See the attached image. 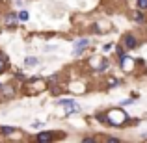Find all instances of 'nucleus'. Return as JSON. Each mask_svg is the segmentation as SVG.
<instances>
[{"instance_id": "f257e3e1", "label": "nucleus", "mask_w": 147, "mask_h": 143, "mask_svg": "<svg viewBox=\"0 0 147 143\" xmlns=\"http://www.w3.org/2000/svg\"><path fill=\"white\" fill-rule=\"evenodd\" d=\"M127 121V115H125V111L123 110H110L106 113V123L108 125H115V126H119V125H123V123Z\"/></svg>"}, {"instance_id": "f03ea898", "label": "nucleus", "mask_w": 147, "mask_h": 143, "mask_svg": "<svg viewBox=\"0 0 147 143\" xmlns=\"http://www.w3.org/2000/svg\"><path fill=\"white\" fill-rule=\"evenodd\" d=\"M17 19H19V17H17L15 13H7L6 17H4V22H6L9 28H15V24H17Z\"/></svg>"}, {"instance_id": "7ed1b4c3", "label": "nucleus", "mask_w": 147, "mask_h": 143, "mask_svg": "<svg viewBox=\"0 0 147 143\" xmlns=\"http://www.w3.org/2000/svg\"><path fill=\"white\" fill-rule=\"evenodd\" d=\"M132 65H134V61L130 60L129 56H125V54H123V56H121V67L125 69V71H130V69H132Z\"/></svg>"}, {"instance_id": "20e7f679", "label": "nucleus", "mask_w": 147, "mask_h": 143, "mask_svg": "<svg viewBox=\"0 0 147 143\" xmlns=\"http://www.w3.org/2000/svg\"><path fill=\"white\" fill-rule=\"evenodd\" d=\"M123 43H125L127 48H136V37L134 36H125V39H123Z\"/></svg>"}, {"instance_id": "39448f33", "label": "nucleus", "mask_w": 147, "mask_h": 143, "mask_svg": "<svg viewBox=\"0 0 147 143\" xmlns=\"http://www.w3.org/2000/svg\"><path fill=\"white\" fill-rule=\"evenodd\" d=\"M88 43H90V39H78L75 43V54H80V50L84 47H88Z\"/></svg>"}, {"instance_id": "423d86ee", "label": "nucleus", "mask_w": 147, "mask_h": 143, "mask_svg": "<svg viewBox=\"0 0 147 143\" xmlns=\"http://www.w3.org/2000/svg\"><path fill=\"white\" fill-rule=\"evenodd\" d=\"M37 141H41V143H45V141H50L52 140V134L50 132H39L37 134V138H36Z\"/></svg>"}, {"instance_id": "0eeeda50", "label": "nucleus", "mask_w": 147, "mask_h": 143, "mask_svg": "<svg viewBox=\"0 0 147 143\" xmlns=\"http://www.w3.org/2000/svg\"><path fill=\"white\" fill-rule=\"evenodd\" d=\"M7 67V56L0 52V73H4V69Z\"/></svg>"}, {"instance_id": "6e6552de", "label": "nucleus", "mask_w": 147, "mask_h": 143, "mask_svg": "<svg viewBox=\"0 0 147 143\" xmlns=\"http://www.w3.org/2000/svg\"><path fill=\"white\" fill-rule=\"evenodd\" d=\"M0 132H2V134H6V136H9V134L17 132V130H15L13 126H0Z\"/></svg>"}, {"instance_id": "1a4fd4ad", "label": "nucleus", "mask_w": 147, "mask_h": 143, "mask_svg": "<svg viewBox=\"0 0 147 143\" xmlns=\"http://www.w3.org/2000/svg\"><path fill=\"white\" fill-rule=\"evenodd\" d=\"M24 63H26V67H34V65H37V58L28 56V58L24 60Z\"/></svg>"}, {"instance_id": "9d476101", "label": "nucleus", "mask_w": 147, "mask_h": 143, "mask_svg": "<svg viewBox=\"0 0 147 143\" xmlns=\"http://www.w3.org/2000/svg\"><path fill=\"white\" fill-rule=\"evenodd\" d=\"M2 95L4 97H11V95H13V89H9V86H6V89L2 87Z\"/></svg>"}, {"instance_id": "9b49d317", "label": "nucleus", "mask_w": 147, "mask_h": 143, "mask_svg": "<svg viewBox=\"0 0 147 143\" xmlns=\"http://www.w3.org/2000/svg\"><path fill=\"white\" fill-rule=\"evenodd\" d=\"M71 102H75L73 99H60L58 100V104H61V106H67V104H71Z\"/></svg>"}, {"instance_id": "f8f14e48", "label": "nucleus", "mask_w": 147, "mask_h": 143, "mask_svg": "<svg viewBox=\"0 0 147 143\" xmlns=\"http://www.w3.org/2000/svg\"><path fill=\"white\" fill-rule=\"evenodd\" d=\"M21 21H28V11H19V15H17Z\"/></svg>"}, {"instance_id": "ddd939ff", "label": "nucleus", "mask_w": 147, "mask_h": 143, "mask_svg": "<svg viewBox=\"0 0 147 143\" xmlns=\"http://www.w3.org/2000/svg\"><path fill=\"white\" fill-rule=\"evenodd\" d=\"M138 6H140L142 9H147V0H138Z\"/></svg>"}, {"instance_id": "4468645a", "label": "nucleus", "mask_w": 147, "mask_h": 143, "mask_svg": "<svg viewBox=\"0 0 147 143\" xmlns=\"http://www.w3.org/2000/svg\"><path fill=\"white\" fill-rule=\"evenodd\" d=\"M106 67H108V61H102V63L99 65V71H104V69H106Z\"/></svg>"}, {"instance_id": "2eb2a0df", "label": "nucleus", "mask_w": 147, "mask_h": 143, "mask_svg": "<svg viewBox=\"0 0 147 143\" xmlns=\"http://www.w3.org/2000/svg\"><path fill=\"white\" fill-rule=\"evenodd\" d=\"M134 19H136V21H142V19H144V17H142V15H140V13H138V11H136V15H134Z\"/></svg>"}, {"instance_id": "dca6fc26", "label": "nucleus", "mask_w": 147, "mask_h": 143, "mask_svg": "<svg viewBox=\"0 0 147 143\" xmlns=\"http://www.w3.org/2000/svg\"><path fill=\"white\" fill-rule=\"evenodd\" d=\"M15 76H17V78H21V80H22V78H24V75H22V73H21V71H17V75H15Z\"/></svg>"}, {"instance_id": "f3484780", "label": "nucleus", "mask_w": 147, "mask_h": 143, "mask_svg": "<svg viewBox=\"0 0 147 143\" xmlns=\"http://www.w3.org/2000/svg\"><path fill=\"white\" fill-rule=\"evenodd\" d=\"M0 87H2V86H0Z\"/></svg>"}]
</instances>
